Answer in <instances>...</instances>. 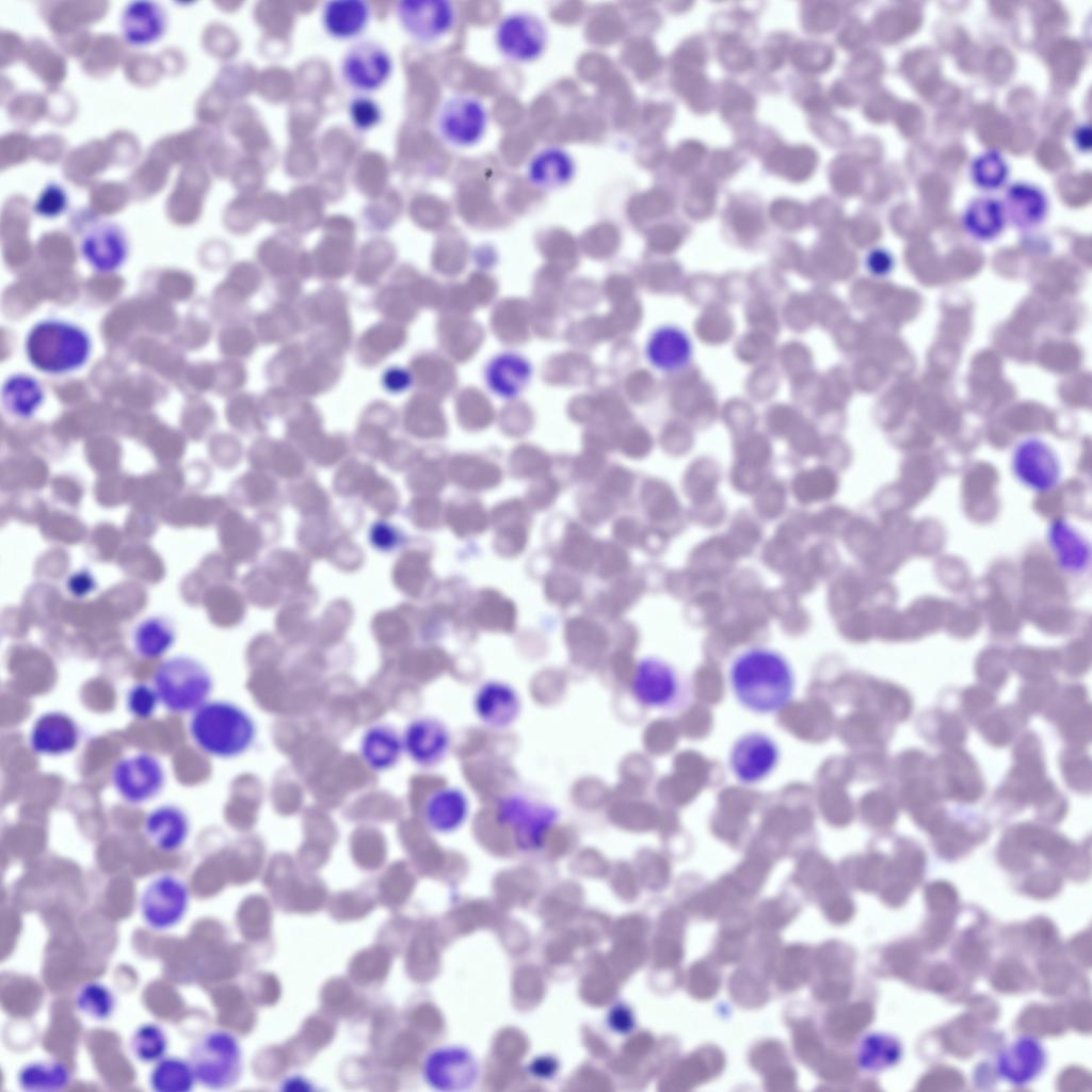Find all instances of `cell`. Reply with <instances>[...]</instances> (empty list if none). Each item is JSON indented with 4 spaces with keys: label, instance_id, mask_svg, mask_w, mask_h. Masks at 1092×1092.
Returning a JSON list of instances; mask_svg holds the SVG:
<instances>
[{
    "label": "cell",
    "instance_id": "30bf717a",
    "mask_svg": "<svg viewBox=\"0 0 1092 1092\" xmlns=\"http://www.w3.org/2000/svg\"><path fill=\"white\" fill-rule=\"evenodd\" d=\"M190 903L187 884L171 873H161L150 879L139 898V911L143 922L155 931L175 928L184 918Z\"/></svg>",
    "mask_w": 1092,
    "mask_h": 1092
},
{
    "label": "cell",
    "instance_id": "ab89813d",
    "mask_svg": "<svg viewBox=\"0 0 1092 1092\" xmlns=\"http://www.w3.org/2000/svg\"><path fill=\"white\" fill-rule=\"evenodd\" d=\"M348 116L353 128L366 132L381 123L383 111L372 97L358 94L352 97L348 103Z\"/></svg>",
    "mask_w": 1092,
    "mask_h": 1092
},
{
    "label": "cell",
    "instance_id": "b9f144b4",
    "mask_svg": "<svg viewBox=\"0 0 1092 1092\" xmlns=\"http://www.w3.org/2000/svg\"><path fill=\"white\" fill-rule=\"evenodd\" d=\"M159 702L155 688L143 682L133 685L126 696L128 711L139 719L151 717Z\"/></svg>",
    "mask_w": 1092,
    "mask_h": 1092
},
{
    "label": "cell",
    "instance_id": "9a60e30c",
    "mask_svg": "<svg viewBox=\"0 0 1092 1092\" xmlns=\"http://www.w3.org/2000/svg\"><path fill=\"white\" fill-rule=\"evenodd\" d=\"M780 759L776 742L766 733L752 730L741 735L729 752L733 774L743 784H755L775 769Z\"/></svg>",
    "mask_w": 1092,
    "mask_h": 1092
},
{
    "label": "cell",
    "instance_id": "e575fe53",
    "mask_svg": "<svg viewBox=\"0 0 1092 1092\" xmlns=\"http://www.w3.org/2000/svg\"><path fill=\"white\" fill-rule=\"evenodd\" d=\"M75 1006L84 1016L97 1022H105L114 1014L116 997L106 984L91 981L78 989Z\"/></svg>",
    "mask_w": 1092,
    "mask_h": 1092
},
{
    "label": "cell",
    "instance_id": "ee69618b",
    "mask_svg": "<svg viewBox=\"0 0 1092 1092\" xmlns=\"http://www.w3.org/2000/svg\"><path fill=\"white\" fill-rule=\"evenodd\" d=\"M890 256L884 251L872 252L867 259L868 269L876 275H884L892 269Z\"/></svg>",
    "mask_w": 1092,
    "mask_h": 1092
},
{
    "label": "cell",
    "instance_id": "ffe728a7",
    "mask_svg": "<svg viewBox=\"0 0 1092 1092\" xmlns=\"http://www.w3.org/2000/svg\"><path fill=\"white\" fill-rule=\"evenodd\" d=\"M403 750L420 766H435L448 754L451 736L439 720L423 717L412 721L402 737Z\"/></svg>",
    "mask_w": 1092,
    "mask_h": 1092
},
{
    "label": "cell",
    "instance_id": "44dd1931",
    "mask_svg": "<svg viewBox=\"0 0 1092 1092\" xmlns=\"http://www.w3.org/2000/svg\"><path fill=\"white\" fill-rule=\"evenodd\" d=\"M80 739L77 722L63 711H47L33 723L30 745L41 755L59 756L76 749Z\"/></svg>",
    "mask_w": 1092,
    "mask_h": 1092
},
{
    "label": "cell",
    "instance_id": "d4e9b609",
    "mask_svg": "<svg viewBox=\"0 0 1092 1092\" xmlns=\"http://www.w3.org/2000/svg\"><path fill=\"white\" fill-rule=\"evenodd\" d=\"M469 815V799L457 787L447 786L433 791L423 806L424 822L440 834L452 833L463 826Z\"/></svg>",
    "mask_w": 1092,
    "mask_h": 1092
},
{
    "label": "cell",
    "instance_id": "83f0119b",
    "mask_svg": "<svg viewBox=\"0 0 1092 1092\" xmlns=\"http://www.w3.org/2000/svg\"><path fill=\"white\" fill-rule=\"evenodd\" d=\"M1047 542L1058 565L1064 572L1081 574L1088 568L1090 544L1070 523L1063 519L1054 520L1047 530Z\"/></svg>",
    "mask_w": 1092,
    "mask_h": 1092
},
{
    "label": "cell",
    "instance_id": "8992f818",
    "mask_svg": "<svg viewBox=\"0 0 1092 1092\" xmlns=\"http://www.w3.org/2000/svg\"><path fill=\"white\" fill-rule=\"evenodd\" d=\"M558 819L552 804L519 791L501 797L496 807L497 822L509 829L516 846L527 852L543 847Z\"/></svg>",
    "mask_w": 1092,
    "mask_h": 1092
},
{
    "label": "cell",
    "instance_id": "484cf974",
    "mask_svg": "<svg viewBox=\"0 0 1092 1092\" xmlns=\"http://www.w3.org/2000/svg\"><path fill=\"white\" fill-rule=\"evenodd\" d=\"M692 342L680 327L663 325L651 335L646 356L658 370L674 372L685 368L692 357Z\"/></svg>",
    "mask_w": 1092,
    "mask_h": 1092
},
{
    "label": "cell",
    "instance_id": "6da1fadb",
    "mask_svg": "<svg viewBox=\"0 0 1092 1092\" xmlns=\"http://www.w3.org/2000/svg\"><path fill=\"white\" fill-rule=\"evenodd\" d=\"M728 682L736 700L755 713H773L789 704L796 679L781 653L754 646L739 653L728 669Z\"/></svg>",
    "mask_w": 1092,
    "mask_h": 1092
},
{
    "label": "cell",
    "instance_id": "f546056e",
    "mask_svg": "<svg viewBox=\"0 0 1092 1092\" xmlns=\"http://www.w3.org/2000/svg\"><path fill=\"white\" fill-rule=\"evenodd\" d=\"M45 391L42 384L32 375L15 373L9 376L1 389V402L4 410L21 419L32 417L44 402Z\"/></svg>",
    "mask_w": 1092,
    "mask_h": 1092
},
{
    "label": "cell",
    "instance_id": "3957f363",
    "mask_svg": "<svg viewBox=\"0 0 1092 1092\" xmlns=\"http://www.w3.org/2000/svg\"><path fill=\"white\" fill-rule=\"evenodd\" d=\"M25 351L36 370L62 375L79 370L87 363L92 340L85 330L73 322L45 319L28 332Z\"/></svg>",
    "mask_w": 1092,
    "mask_h": 1092
},
{
    "label": "cell",
    "instance_id": "7bdbcfd3",
    "mask_svg": "<svg viewBox=\"0 0 1092 1092\" xmlns=\"http://www.w3.org/2000/svg\"><path fill=\"white\" fill-rule=\"evenodd\" d=\"M1005 173L1002 161L994 154L980 158L975 165L976 180L985 187L999 184L1003 180Z\"/></svg>",
    "mask_w": 1092,
    "mask_h": 1092
},
{
    "label": "cell",
    "instance_id": "9c48e42d",
    "mask_svg": "<svg viewBox=\"0 0 1092 1092\" xmlns=\"http://www.w3.org/2000/svg\"><path fill=\"white\" fill-rule=\"evenodd\" d=\"M394 73V59L379 42L362 38L352 43L341 57L339 75L344 84L358 94L381 90Z\"/></svg>",
    "mask_w": 1092,
    "mask_h": 1092
},
{
    "label": "cell",
    "instance_id": "60d3db41",
    "mask_svg": "<svg viewBox=\"0 0 1092 1092\" xmlns=\"http://www.w3.org/2000/svg\"><path fill=\"white\" fill-rule=\"evenodd\" d=\"M67 205L68 195L65 189L57 182H49L34 202L33 211L39 216L52 219L61 215Z\"/></svg>",
    "mask_w": 1092,
    "mask_h": 1092
},
{
    "label": "cell",
    "instance_id": "d6a6232c",
    "mask_svg": "<svg viewBox=\"0 0 1092 1092\" xmlns=\"http://www.w3.org/2000/svg\"><path fill=\"white\" fill-rule=\"evenodd\" d=\"M148 1086L155 1092H190L196 1082L188 1059L164 1056L150 1069Z\"/></svg>",
    "mask_w": 1092,
    "mask_h": 1092
},
{
    "label": "cell",
    "instance_id": "4dcf8cb0",
    "mask_svg": "<svg viewBox=\"0 0 1092 1092\" xmlns=\"http://www.w3.org/2000/svg\"><path fill=\"white\" fill-rule=\"evenodd\" d=\"M71 1074L57 1059H37L25 1063L16 1074V1083L25 1092H55L66 1089Z\"/></svg>",
    "mask_w": 1092,
    "mask_h": 1092
},
{
    "label": "cell",
    "instance_id": "ba28073f",
    "mask_svg": "<svg viewBox=\"0 0 1092 1092\" xmlns=\"http://www.w3.org/2000/svg\"><path fill=\"white\" fill-rule=\"evenodd\" d=\"M494 43L505 60L516 64L532 63L543 57L549 43L546 22L535 13L517 10L503 15L496 23Z\"/></svg>",
    "mask_w": 1092,
    "mask_h": 1092
},
{
    "label": "cell",
    "instance_id": "2e32d148",
    "mask_svg": "<svg viewBox=\"0 0 1092 1092\" xmlns=\"http://www.w3.org/2000/svg\"><path fill=\"white\" fill-rule=\"evenodd\" d=\"M679 690L677 672L668 662L654 657L642 659L630 679L633 698L651 709L670 707L677 700Z\"/></svg>",
    "mask_w": 1092,
    "mask_h": 1092
},
{
    "label": "cell",
    "instance_id": "8d00e7d4",
    "mask_svg": "<svg viewBox=\"0 0 1092 1092\" xmlns=\"http://www.w3.org/2000/svg\"><path fill=\"white\" fill-rule=\"evenodd\" d=\"M1003 224L1000 205L991 199L975 202L966 212L965 225L976 238L987 240L995 237Z\"/></svg>",
    "mask_w": 1092,
    "mask_h": 1092
},
{
    "label": "cell",
    "instance_id": "52a82bcc",
    "mask_svg": "<svg viewBox=\"0 0 1092 1092\" xmlns=\"http://www.w3.org/2000/svg\"><path fill=\"white\" fill-rule=\"evenodd\" d=\"M489 111L485 102L469 93L447 96L437 107L434 128L439 139L454 148L478 145L486 134Z\"/></svg>",
    "mask_w": 1092,
    "mask_h": 1092
},
{
    "label": "cell",
    "instance_id": "8fae6325",
    "mask_svg": "<svg viewBox=\"0 0 1092 1092\" xmlns=\"http://www.w3.org/2000/svg\"><path fill=\"white\" fill-rule=\"evenodd\" d=\"M395 17L402 31L420 44H433L451 32L456 9L448 0H402L395 4Z\"/></svg>",
    "mask_w": 1092,
    "mask_h": 1092
},
{
    "label": "cell",
    "instance_id": "74e56055",
    "mask_svg": "<svg viewBox=\"0 0 1092 1092\" xmlns=\"http://www.w3.org/2000/svg\"><path fill=\"white\" fill-rule=\"evenodd\" d=\"M1009 196L1012 218L1017 225L1031 226L1042 219L1045 203L1038 191L1028 187H1014Z\"/></svg>",
    "mask_w": 1092,
    "mask_h": 1092
},
{
    "label": "cell",
    "instance_id": "5bb4252c",
    "mask_svg": "<svg viewBox=\"0 0 1092 1092\" xmlns=\"http://www.w3.org/2000/svg\"><path fill=\"white\" fill-rule=\"evenodd\" d=\"M1012 470L1026 487L1045 493L1055 488L1061 478V465L1056 452L1040 438L1022 440L1012 454Z\"/></svg>",
    "mask_w": 1092,
    "mask_h": 1092
},
{
    "label": "cell",
    "instance_id": "277c9868",
    "mask_svg": "<svg viewBox=\"0 0 1092 1092\" xmlns=\"http://www.w3.org/2000/svg\"><path fill=\"white\" fill-rule=\"evenodd\" d=\"M152 687L167 711L187 713L207 702L213 682L209 671L200 661L190 656L178 655L157 667Z\"/></svg>",
    "mask_w": 1092,
    "mask_h": 1092
},
{
    "label": "cell",
    "instance_id": "f1b7e54d",
    "mask_svg": "<svg viewBox=\"0 0 1092 1092\" xmlns=\"http://www.w3.org/2000/svg\"><path fill=\"white\" fill-rule=\"evenodd\" d=\"M531 373V365L525 357L516 353H502L488 363L485 382L498 397L513 399L526 388Z\"/></svg>",
    "mask_w": 1092,
    "mask_h": 1092
},
{
    "label": "cell",
    "instance_id": "7a4b0ae2",
    "mask_svg": "<svg viewBox=\"0 0 1092 1092\" xmlns=\"http://www.w3.org/2000/svg\"><path fill=\"white\" fill-rule=\"evenodd\" d=\"M189 734L203 752L227 759L251 748L256 737V725L250 713L237 704L207 701L193 711Z\"/></svg>",
    "mask_w": 1092,
    "mask_h": 1092
},
{
    "label": "cell",
    "instance_id": "cb8c5ba5",
    "mask_svg": "<svg viewBox=\"0 0 1092 1092\" xmlns=\"http://www.w3.org/2000/svg\"><path fill=\"white\" fill-rule=\"evenodd\" d=\"M371 5L363 0H332L323 3L320 22L327 36L336 41H352L368 28Z\"/></svg>",
    "mask_w": 1092,
    "mask_h": 1092
},
{
    "label": "cell",
    "instance_id": "f35d334b",
    "mask_svg": "<svg viewBox=\"0 0 1092 1092\" xmlns=\"http://www.w3.org/2000/svg\"><path fill=\"white\" fill-rule=\"evenodd\" d=\"M867 1049V1065L871 1070L893 1066L902 1056L900 1042L895 1037L887 1034H876L869 1038Z\"/></svg>",
    "mask_w": 1092,
    "mask_h": 1092
},
{
    "label": "cell",
    "instance_id": "e0dca14e",
    "mask_svg": "<svg viewBox=\"0 0 1092 1092\" xmlns=\"http://www.w3.org/2000/svg\"><path fill=\"white\" fill-rule=\"evenodd\" d=\"M128 239L123 228L109 221L91 224L80 238L83 259L97 272L118 270L128 256Z\"/></svg>",
    "mask_w": 1092,
    "mask_h": 1092
},
{
    "label": "cell",
    "instance_id": "d590c367",
    "mask_svg": "<svg viewBox=\"0 0 1092 1092\" xmlns=\"http://www.w3.org/2000/svg\"><path fill=\"white\" fill-rule=\"evenodd\" d=\"M132 1057L142 1063H154L166 1055L168 1040L157 1023H144L131 1033L128 1042Z\"/></svg>",
    "mask_w": 1092,
    "mask_h": 1092
},
{
    "label": "cell",
    "instance_id": "5b68a950",
    "mask_svg": "<svg viewBox=\"0 0 1092 1092\" xmlns=\"http://www.w3.org/2000/svg\"><path fill=\"white\" fill-rule=\"evenodd\" d=\"M188 1060L196 1082L209 1090L229 1089L242 1075L240 1042L226 1030H210L198 1037L190 1045Z\"/></svg>",
    "mask_w": 1092,
    "mask_h": 1092
},
{
    "label": "cell",
    "instance_id": "7402d4cb",
    "mask_svg": "<svg viewBox=\"0 0 1092 1092\" xmlns=\"http://www.w3.org/2000/svg\"><path fill=\"white\" fill-rule=\"evenodd\" d=\"M119 25L122 35L128 45L145 47L164 35L167 15L164 7L157 2L135 0L125 5Z\"/></svg>",
    "mask_w": 1092,
    "mask_h": 1092
},
{
    "label": "cell",
    "instance_id": "1f68e13d",
    "mask_svg": "<svg viewBox=\"0 0 1092 1092\" xmlns=\"http://www.w3.org/2000/svg\"><path fill=\"white\" fill-rule=\"evenodd\" d=\"M403 751L402 738L386 725L369 728L360 741V754L365 762L375 771L394 767Z\"/></svg>",
    "mask_w": 1092,
    "mask_h": 1092
},
{
    "label": "cell",
    "instance_id": "603a6c76",
    "mask_svg": "<svg viewBox=\"0 0 1092 1092\" xmlns=\"http://www.w3.org/2000/svg\"><path fill=\"white\" fill-rule=\"evenodd\" d=\"M1045 1051L1038 1040L1021 1037L997 1057L996 1070L1003 1080L1014 1086L1032 1081L1045 1065Z\"/></svg>",
    "mask_w": 1092,
    "mask_h": 1092
},
{
    "label": "cell",
    "instance_id": "4fadbf2b",
    "mask_svg": "<svg viewBox=\"0 0 1092 1092\" xmlns=\"http://www.w3.org/2000/svg\"><path fill=\"white\" fill-rule=\"evenodd\" d=\"M425 1082L437 1091H465L475 1086L479 1064L475 1056L461 1046H443L430 1051L422 1064Z\"/></svg>",
    "mask_w": 1092,
    "mask_h": 1092
},
{
    "label": "cell",
    "instance_id": "ac0fdd59",
    "mask_svg": "<svg viewBox=\"0 0 1092 1092\" xmlns=\"http://www.w3.org/2000/svg\"><path fill=\"white\" fill-rule=\"evenodd\" d=\"M473 711L485 726L505 729L519 717L521 702L510 684L491 679L482 682L473 694Z\"/></svg>",
    "mask_w": 1092,
    "mask_h": 1092
},
{
    "label": "cell",
    "instance_id": "7c38bea8",
    "mask_svg": "<svg viewBox=\"0 0 1092 1092\" xmlns=\"http://www.w3.org/2000/svg\"><path fill=\"white\" fill-rule=\"evenodd\" d=\"M112 785L129 804H142L157 797L165 783L161 761L141 752L119 759L112 769Z\"/></svg>",
    "mask_w": 1092,
    "mask_h": 1092
},
{
    "label": "cell",
    "instance_id": "836d02e7",
    "mask_svg": "<svg viewBox=\"0 0 1092 1092\" xmlns=\"http://www.w3.org/2000/svg\"><path fill=\"white\" fill-rule=\"evenodd\" d=\"M175 641L173 624L163 616L143 620L134 629L132 642L135 653L152 659L164 655Z\"/></svg>",
    "mask_w": 1092,
    "mask_h": 1092
},
{
    "label": "cell",
    "instance_id": "d6986e66",
    "mask_svg": "<svg viewBox=\"0 0 1092 1092\" xmlns=\"http://www.w3.org/2000/svg\"><path fill=\"white\" fill-rule=\"evenodd\" d=\"M577 172L573 155L562 146L548 145L540 148L528 160L526 179L536 190L556 192L566 188Z\"/></svg>",
    "mask_w": 1092,
    "mask_h": 1092
},
{
    "label": "cell",
    "instance_id": "4316f807",
    "mask_svg": "<svg viewBox=\"0 0 1092 1092\" xmlns=\"http://www.w3.org/2000/svg\"><path fill=\"white\" fill-rule=\"evenodd\" d=\"M190 822L182 808L173 804L151 809L144 821L147 839L160 851L174 852L186 842Z\"/></svg>",
    "mask_w": 1092,
    "mask_h": 1092
}]
</instances>
